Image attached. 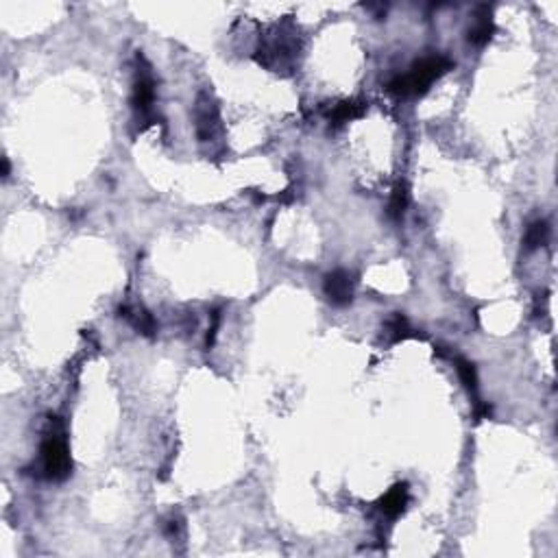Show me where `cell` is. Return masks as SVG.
<instances>
[{
	"label": "cell",
	"instance_id": "cell-16",
	"mask_svg": "<svg viewBox=\"0 0 558 558\" xmlns=\"http://www.w3.org/2000/svg\"><path fill=\"white\" fill-rule=\"evenodd\" d=\"M179 530H181V523H179L177 519H170V521H166L164 532H166L168 537H177V535H179Z\"/></svg>",
	"mask_w": 558,
	"mask_h": 558
},
{
	"label": "cell",
	"instance_id": "cell-17",
	"mask_svg": "<svg viewBox=\"0 0 558 558\" xmlns=\"http://www.w3.org/2000/svg\"><path fill=\"white\" fill-rule=\"evenodd\" d=\"M9 174H11V166H9V159L5 157V159H3V177L7 179Z\"/></svg>",
	"mask_w": 558,
	"mask_h": 558
},
{
	"label": "cell",
	"instance_id": "cell-10",
	"mask_svg": "<svg viewBox=\"0 0 558 558\" xmlns=\"http://www.w3.org/2000/svg\"><path fill=\"white\" fill-rule=\"evenodd\" d=\"M408 203H410V190H408V184L406 181H399L395 188H393V194H391V201H389V216L393 221H401L406 209H408Z\"/></svg>",
	"mask_w": 558,
	"mask_h": 558
},
{
	"label": "cell",
	"instance_id": "cell-11",
	"mask_svg": "<svg viewBox=\"0 0 558 558\" xmlns=\"http://www.w3.org/2000/svg\"><path fill=\"white\" fill-rule=\"evenodd\" d=\"M549 240V225L545 221H535L528 229H526V238H523V244H526L528 251H535L539 247H545Z\"/></svg>",
	"mask_w": 558,
	"mask_h": 558
},
{
	"label": "cell",
	"instance_id": "cell-13",
	"mask_svg": "<svg viewBox=\"0 0 558 558\" xmlns=\"http://www.w3.org/2000/svg\"><path fill=\"white\" fill-rule=\"evenodd\" d=\"M453 364H456V373L460 377V381L465 384V389L469 393H475L478 391V373H475V367L473 362H469L467 358H456L453 360Z\"/></svg>",
	"mask_w": 558,
	"mask_h": 558
},
{
	"label": "cell",
	"instance_id": "cell-4",
	"mask_svg": "<svg viewBox=\"0 0 558 558\" xmlns=\"http://www.w3.org/2000/svg\"><path fill=\"white\" fill-rule=\"evenodd\" d=\"M323 290H325V297L330 299L332 305H347L349 301L354 299V282H352V275L347 270H332L327 277H325V284H323Z\"/></svg>",
	"mask_w": 558,
	"mask_h": 558
},
{
	"label": "cell",
	"instance_id": "cell-6",
	"mask_svg": "<svg viewBox=\"0 0 558 558\" xmlns=\"http://www.w3.org/2000/svg\"><path fill=\"white\" fill-rule=\"evenodd\" d=\"M408 498H410V495H408V484H397V486H393L391 491L379 500V510L386 515V517L395 519V517H399V515L406 510Z\"/></svg>",
	"mask_w": 558,
	"mask_h": 558
},
{
	"label": "cell",
	"instance_id": "cell-12",
	"mask_svg": "<svg viewBox=\"0 0 558 558\" xmlns=\"http://www.w3.org/2000/svg\"><path fill=\"white\" fill-rule=\"evenodd\" d=\"M386 332L391 336V342H401V340H406L410 336H416L404 314H393V317L389 319V323H386Z\"/></svg>",
	"mask_w": 558,
	"mask_h": 558
},
{
	"label": "cell",
	"instance_id": "cell-7",
	"mask_svg": "<svg viewBox=\"0 0 558 558\" xmlns=\"http://www.w3.org/2000/svg\"><path fill=\"white\" fill-rule=\"evenodd\" d=\"M120 317L125 319V321H129L140 334L142 336H153L155 334V330H157V325H155V319H153V314L151 312H147L144 307H140V310H131V307H120Z\"/></svg>",
	"mask_w": 558,
	"mask_h": 558
},
{
	"label": "cell",
	"instance_id": "cell-1",
	"mask_svg": "<svg viewBox=\"0 0 558 558\" xmlns=\"http://www.w3.org/2000/svg\"><path fill=\"white\" fill-rule=\"evenodd\" d=\"M453 68V61L445 55H430L412 63L406 75H397L389 81L386 90L395 96H418L423 94L438 77Z\"/></svg>",
	"mask_w": 558,
	"mask_h": 558
},
{
	"label": "cell",
	"instance_id": "cell-15",
	"mask_svg": "<svg viewBox=\"0 0 558 558\" xmlns=\"http://www.w3.org/2000/svg\"><path fill=\"white\" fill-rule=\"evenodd\" d=\"M493 414V408L484 404V401H475V408H473V416H475V421H484V418H491Z\"/></svg>",
	"mask_w": 558,
	"mask_h": 558
},
{
	"label": "cell",
	"instance_id": "cell-8",
	"mask_svg": "<svg viewBox=\"0 0 558 558\" xmlns=\"http://www.w3.org/2000/svg\"><path fill=\"white\" fill-rule=\"evenodd\" d=\"M364 110H367V105L362 100H342L330 112V125L340 127L349 120H356L364 114Z\"/></svg>",
	"mask_w": 558,
	"mask_h": 558
},
{
	"label": "cell",
	"instance_id": "cell-2",
	"mask_svg": "<svg viewBox=\"0 0 558 558\" xmlns=\"http://www.w3.org/2000/svg\"><path fill=\"white\" fill-rule=\"evenodd\" d=\"M73 460L68 453V443L63 434V426L57 421V416L51 418V430L42 441V475L46 480L61 482L70 475Z\"/></svg>",
	"mask_w": 558,
	"mask_h": 558
},
{
	"label": "cell",
	"instance_id": "cell-9",
	"mask_svg": "<svg viewBox=\"0 0 558 558\" xmlns=\"http://www.w3.org/2000/svg\"><path fill=\"white\" fill-rule=\"evenodd\" d=\"M196 127H199V135L203 140H207L212 135V129L216 127V120H219V114H216V107L209 100L203 102V98L199 100V112H196Z\"/></svg>",
	"mask_w": 558,
	"mask_h": 558
},
{
	"label": "cell",
	"instance_id": "cell-3",
	"mask_svg": "<svg viewBox=\"0 0 558 558\" xmlns=\"http://www.w3.org/2000/svg\"><path fill=\"white\" fill-rule=\"evenodd\" d=\"M140 63L137 65V73H135V81H133V94H131V102H133V110L142 116L144 122H153L155 120V114H153V100H155V81L151 77V70L144 61V57H140Z\"/></svg>",
	"mask_w": 558,
	"mask_h": 558
},
{
	"label": "cell",
	"instance_id": "cell-14",
	"mask_svg": "<svg viewBox=\"0 0 558 558\" xmlns=\"http://www.w3.org/2000/svg\"><path fill=\"white\" fill-rule=\"evenodd\" d=\"M221 307H216V310H212V314H209V321H212V325H209V330H207V338H205V344L207 347H212L214 344V340H216V332H219V325H221Z\"/></svg>",
	"mask_w": 558,
	"mask_h": 558
},
{
	"label": "cell",
	"instance_id": "cell-5",
	"mask_svg": "<svg viewBox=\"0 0 558 558\" xmlns=\"http://www.w3.org/2000/svg\"><path fill=\"white\" fill-rule=\"evenodd\" d=\"M493 33H495V24H493V18H491V7L488 5L478 7V20L467 31V42L473 44V46H484V44H488V40L493 38Z\"/></svg>",
	"mask_w": 558,
	"mask_h": 558
}]
</instances>
